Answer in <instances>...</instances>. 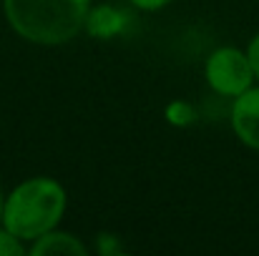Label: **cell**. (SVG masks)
Returning a JSON list of instances; mask_svg holds the SVG:
<instances>
[{"label": "cell", "instance_id": "obj_6", "mask_svg": "<svg viewBox=\"0 0 259 256\" xmlns=\"http://www.w3.org/2000/svg\"><path fill=\"white\" fill-rule=\"evenodd\" d=\"M23 241L0 224V256H23Z\"/></svg>", "mask_w": 259, "mask_h": 256}, {"label": "cell", "instance_id": "obj_2", "mask_svg": "<svg viewBox=\"0 0 259 256\" xmlns=\"http://www.w3.org/2000/svg\"><path fill=\"white\" fill-rule=\"evenodd\" d=\"M66 188L48 176H35L18 183L3 203L0 224L23 244L53 231L66 214Z\"/></svg>", "mask_w": 259, "mask_h": 256}, {"label": "cell", "instance_id": "obj_9", "mask_svg": "<svg viewBox=\"0 0 259 256\" xmlns=\"http://www.w3.org/2000/svg\"><path fill=\"white\" fill-rule=\"evenodd\" d=\"M3 203H5V198H3V191H0V219H3Z\"/></svg>", "mask_w": 259, "mask_h": 256}, {"label": "cell", "instance_id": "obj_1", "mask_svg": "<svg viewBox=\"0 0 259 256\" xmlns=\"http://www.w3.org/2000/svg\"><path fill=\"white\" fill-rule=\"evenodd\" d=\"M10 28L35 45H63L88 23L91 0H3Z\"/></svg>", "mask_w": 259, "mask_h": 256}, {"label": "cell", "instance_id": "obj_5", "mask_svg": "<svg viewBox=\"0 0 259 256\" xmlns=\"http://www.w3.org/2000/svg\"><path fill=\"white\" fill-rule=\"evenodd\" d=\"M30 254L33 256H48V254H63V256H83L86 254V246L83 241H78L73 234H66V231H48L43 236H38L30 246Z\"/></svg>", "mask_w": 259, "mask_h": 256}, {"label": "cell", "instance_id": "obj_7", "mask_svg": "<svg viewBox=\"0 0 259 256\" xmlns=\"http://www.w3.org/2000/svg\"><path fill=\"white\" fill-rule=\"evenodd\" d=\"M247 56H249V63H252V71H254V78L259 81V33L252 38L249 48H247Z\"/></svg>", "mask_w": 259, "mask_h": 256}, {"label": "cell", "instance_id": "obj_3", "mask_svg": "<svg viewBox=\"0 0 259 256\" xmlns=\"http://www.w3.org/2000/svg\"><path fill=\"white\" fill-rule=\"evenodd\" d=\"M204 76H206V83L214 93L232 95V98H237L239 93L252 88V83L257 81L252 63H249V56L242 53L239 48H217L206 58Z\"/></svg>", "mask_w": 259, "mask_h": 256}, {"label": "cell", "instance_id": "obj_8", "mask_svg": "<svg viewBox=\"0 0 259 256\" xmlns=\"http://www.w3.org/2000/svg\"><path fill=\"white\" fill-rule=\"evenodd\" d=\"M136 8H141V10H161L164 5H169L171 0H131Z\"/></svg>", "mask_w": 259, "mask_h": 256}, {"label": "cell", "instance_id": "obj_4", "mask_svg": "<svg viewBox=\"0 0 259 256\" xmlns=\"http://www.w3.org/2000/svg\"><path fill=\"white\" fill-rule=\"evenodd\" d=\"M232 128H234V136L244 146L259 151V88L252 85L234 98Z\"/></svg>", "mask_w": 259, "mask_h": 256}]
</instances>
